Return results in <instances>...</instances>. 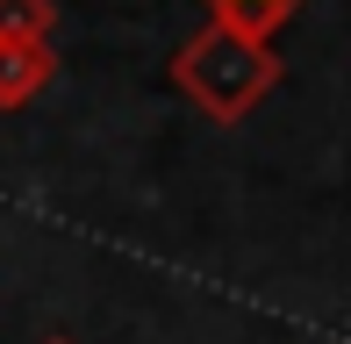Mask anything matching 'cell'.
<instances>
[{"label":"cell","mask_w":351,"mask_h":344,"mask_svg":"<svg viewBox=\"0 0 351 344\" xmlns=\"http://www.w3.org/2000/svg\"><path fill=\"white\" fill-rule=\"evenodd\" d=\"M43 344H72V337H43Z\"/></svg>","instance_id":"cell-5"},{"label":"cell","mask_w":351,"mask_h":344,"mask_svg":"<svg viewBox=\"0 0 351 344\" xmlns=\"http://www.w3.org/2000/svg\"><path fill=\"white\" fill-rule=\"evenodd\" d=\"M280 79H287V65H280L273 43L237 36V29H222V22L194 29V36L172 51V86H180L208 122H244Z\"/></svg>","instance_id":"cell-1"},{"label":"cell","mask_w":351,"mask_h":344,"mask_svg":"<svg viewBox=\"0 0 351 344\" xmlns=\"http://www.w3.org/2000/svg\"><path fill=\"white\" fill-rule=\"evenodd\" d=\"M58 0H0V43H51Z\"/></svg>","instance_id":"cell-4"},{"label":"cell","mask_w":351,"mask_h":344,"mask_svg":"<svg viewBox=\"0 0 351 344\" xmlns=\"http://www.w3.org/2000/svg\"><path fill=\"white\" fill-rule=\"evenodd\" d=\"M58 72V51L51 43H0V115L8 108H29Z\"/></svg>","instance_id":"cell-2"},{"label":"cell","mask_w":351,"mask_h":344,"mask_svg":"<svg viewBox=\"0 0 351 344\" xmlns=\"http://www.w3.org/2000/svg\"><path fill=\"white\" fill-rule=\"evenodd\" d=\"M201 8H208V22L237 29V36H258V43H273L280 29L301 14V0H201Z\"/></svg>","instance_id":"cell-3"}]
</instances>
